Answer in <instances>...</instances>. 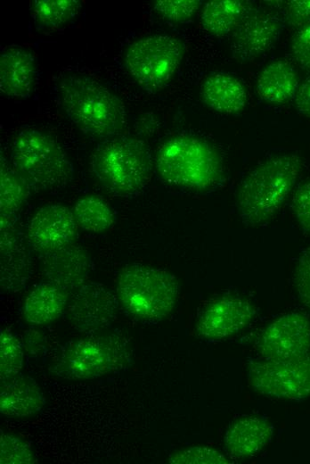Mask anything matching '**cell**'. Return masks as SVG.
I'll list each match as a JSON object with an SVG mask.
<instances>
[{"label": "cell", "instance_id": "obj_1", "mask_svg": "<svg viewBox=\"0 0 310 464\" xmlns=\"http://www.w3.org/2000/svg\"><path fill=\"white\" fill-rule=\"evenodd\" d=\"M66 116L85 134L99 139L118 136L126 124L123 102L107 87L81 73H67L55 85Z\"/></svg>", "mask_w": 310, "mask_h": 464}, {"label": "cell", "instance_id": "obj_2", "mask_svg": "<svg viewBox=\"0 0 310 464\" xmlns=\"http://www.w3.org/2000/svg\"><path fill=\"white\" fill-rule=\"evenodd\" d=\"M302 170L295 153L272 156L253 169L236 193V209L241 221L251 227L267 223L282 207Z\"/></svg>", "mask_w": 310, "mask_h": 464}, {"label": "cell", "instance_id": "obj_3", "mask_svg": "<svg viewBox=\"0 0 310 464\" xmlns=\"http://www.w3.org/2000/svg\"><path fill=\"white\" fill-rule=\"evenodd\" d=\"M155 169L166 183L192 190L212 188L223 176V162L216 149L191 135H176L164 141L156 153Z\"/></svg>", "mask_w": 310, "mask_h": 464}, {"label": "cell", "instance_id": "obj_4", "mask_svg": "<svg viewBox=\"0 0 310 464\" xmlns=\"http://www.w3.org/2000/svg\"><path fill=\"white\" fill-rule=\"evenodd\" d=\"M10 159L31 190L57 193L74 178V166L63 147L38 129H25L14 137Z\"/></svg>", "mask_w": 310, "mask_h": 464}, {"label": "cell", "instance_id": "obj_5", "mask_svg": "<svg viewBox=\"0 0 310 464\" xmlns=\"http://www.w3.org/2000/svg\"><path fill=\"white\" fill-rule=\"evenodd\" d=\"M152 166L148 145L129 136L102 141L91 157V169L99 183L120 197L138 195L149 183Z\"/></svg>", "mask_w": 310, "mask_h": 464}, {"label": "cell", "instance_id": "obj_6", "mask_svg": "<svg viewBox=\"0 0 310 464\" xmlns=\"http://www.w3.org/2000/svg\"><path fill=\"white\" fill-rule=\"evenodd\" d=\"M179 287L167 270L132 263L121 269L116 279L119 305L133 319L154 323L166 319L174 310Z\"/></svg>", "mask_w": 310, "mask_h": 464}, {"label": "cell", "instance_id": "obj_7", "mask_svg": "<svg viewBox=\"0 0 310 464\" xmlns=\"http://www.w3.org/2000/svg\"><path fill=\"white\" fill-rule=\"evenodd\" d=\"M132 362L131 346L118 334H92L66 343L50 370L69 380L98 378L126 369Z\"/></svg>", "mask_w": 310, "mask_h": 464}, {"label": "cell", "instance_id": "obj_8", "mask_svg": "<svg viewBox=\"0 0 310 464\" xmlns=\"http://www.w3.org/2000/svg\"><path fill=\"white\" fill-rule=\"evenodd\" d=\"M184 55V46L167 35H151L131 43L124 62L131 78L145 91L165 87L174 77Z\"/></svg>", "mask_w": 310, "mask_h": 464}, {"label": "cell", "instance_id": "obj_9", "mask_svg": "<svg viewBox=\"0 0 310 464\" xmlns=\"http://www.w3.org/2000/svg\"><path fill=\"white\" fill-rule=\"evenodd\" d=\"M248 379L258 393L272 398L300 401L310 396V352L291 359H258L249 363Z\"/></svg>", "mask_w": 310, "mask_h": 464}, {"label": "cell", "instance_id": "obj_10", "mask_svg": "<svg viewBox=\"0 0 310 464\" xmlns=\"http://www.w3.org/2000/svg\"><path fill=\"white\" fill-rule=\"evenodd\" d=\"M119 302L116 294L99 282H86L69 299L67 315L78 332L92 335L108 328L115 320Z\"/></svg>", "mask_w": 310, "mask_h": 464}, {"label": "cell", "instance_id": "obj_11", "mask_svg": "<svg viewBox=\"0 0 310 464\" xmlns=\"http://www.w3.org/2000/svg\"><path fill=\"white\" fill-rule=\"evenodd\" d=\"M256 345L265 360H288L309 352V317L296 311L279 316L262 331Z\"/></svg>", "mask_w": 310, "mask_h": 464}, {"label": "cell", "instance_id": "obj_12", "mask_svg": "<svg viewBox=\"0 0 310 464\" xmlns=\"http://www.w3.org/2000/svg\"><path fill=\"white\" fill-rule=\"evenodd\" d=\"M78 228L72 210L59 203L46 204L39 208L29 220L28 244L43 255L73 244Z\"/></svg>", "mask_w": 310, "mask_h": 464}, {"label": "cell", "instance_id": "obj_13", "mask_svg": "<svg viewBox=\"0 0 310 464\" xmlns=\"http://www.w3.org/2000/svg\"><path fill=\"white\" fill-rule=\"evenodd\" d=\"M255 308L243 298L221 296L208 304L200 314L196 330L207 340H220L244 329L253 319Z\"/></svg>", "mask_w": 310, "mask_h": 464}, {"label": "cell", "instance_id": "obj_14", "mask_svg": "<svg viewBox=\"0 0 310 464\" xmlns=\"http://www.w3.org/2000/svg\"><path fill=\"white\" fill-rule=\"evenodd\" d=\"M282 24V20L270 10L251 11L232 33L233 57L250 61L267 52L278 40Z\"/></svg>", "mask_w": 310, "mask_h": 464}, {"label": "cell", "instance_id": "obj_15", "mask_svg": "<svg viewBox=\"0 0 310 464\" xmlns=\"http://www.w3.org/2000/svg\"><path fill=\"white\" fill-rule=\"evenodd\" d=\"M0 286L4 292L23 288L33 274V259L22 234L13 224H1Z\"/></svg>", "mask_w": 310, "mask_h": 464}, {"label": "cell", "instance_id": "obj_16", "mask_svg": "<svg viewBox=\"0 0 310 464\" xmlns=\"http://www.w3.org/2000/svg\"><path fill=\"white\" fill-rule=\"evenodd\" d=\"M92 266L87 251L74 243L41 255L42 274L46 281L69 293L86 283Z\"/></svg>", "mask_w": 310, "mask_h": 464}, {"label": "cell", "instance_id": "obj_17", "mask_svg": "<svg viewBox=\"0 0 310 464\" xmlns=\"http://www.w3.org/2000/svg\"><path fill=\"white\" fill-rule=\"evenodd\" d=\"M45 405L37 383L22 373L1 378L0 412L8 418H28L38 413Z\"/></svg>", "mask_w": 310, "mask_h": 464}, {"label": "cell", "instance_id": "obj_18", "mask_svg": "<svg viewBox=\"0 0 310 464\" xmlns=\"http://www.w3.org/2000/svg\"><path fill=\"white\" fill-rule=\"evenodd\" d=\"M37 68L34 55L21 48H9L0 55V91L13 98H27L33 92Z\"/></svg>", "mask_w": 310, "mask_h": 464}, {"label": "cell", "instance_id": "obj_19", "mask_svg": "<svg viewBox=\"0 0 310 464\" xmlns=\"http://www.w3.org/2000/svg\"><path fill=\"white\" fill-rule=\"evenodd\" d=\"M273 434V426L267 419L257 416L243 417L226 431L224 448L232 458H248L266 446Z\"/></svg>", "mask_w": 310, "mask_h": 464}, {"label": "cell", "instance_id": "obj_20", "mask_svg": "<svg viewBox=\"0 0 310 464\" xmlns=\"http://www.w3.org/2000/svg\"><path fill=\"white\" fill-rule=\"evenodd\" d=\"M69 293L49 281L36 285L22 306L24 320L32 326H44L58 319L68 308Z\"/></svg>", "mask_w": 310, "mask_h": 464}, {"label": "cell", "instance_id": "obj_21", "mask_svg": "<svg viewBox=\"0 0 310 464\" xmlns=\"http://www.w3.org/2000/svg\"><path fill=\"white\" fill-rule=\"evenodd\" d=\"M200 96L208 107L223 114L236 113L247 103L243 84L236 77L225 72L209 75L201 84Z\"/></svg>", "mask_w": 310, "mask_h": 464}, {"label": "cell", "instance_id": "obj_22", "mask_svg": "<svg viewBox=\"0 0 310 464\" xmlns=\"http://www.w3.org/2000/svg\"><path fill=\"white\" fill-rule=\"evenodd\" d=\"M299 86L297 70L289 62L278 60L267 64L259 73L257 92L268 103L282 104L295 97Z\"/></svg>", "mask_w": 310, "mask_h": 464}, {"label": "cell", "instance_id": "obj_23", "mask_svg": "<svg viewBox=\"0 0 310 464\" xmlns=\"http://www.w3.org/2000/svg\"><path fill=\"white\" fill-rule=\"evenodd\" d=\"M251 11L248 1L213 0L204 4L200 21L208 33L221 37L234 31Z\"/></svg>", "mask_w": 310, "mask_h": 464}, {"label": "cell", "instance_id": "obj_24", "mask_svg": "<svg viewBox=\"0 0 310 464\" xmlns=\"http://www.w3.org/2000/svg\"><path fill=\"white\" fill-rule=\"evenodd\" d=\"M31 189L3 157L0 164L1 224L15 223L18 212L27 203Z\"/></svg>", "mask_w": 310, "mask_h": 464}, {"label": "cell", "instance_id": "obj_25", "mask_svg": "<svg viewBox=\"0 0 310 464\" xmlns=\"http://www.w3.org/2000/svg\"><path fill=\"white\" fill-rule=\"evenodd\" d=\"M78 228L89 233L108 231L115 223V214L108 203L98 195H85L72 208Z\"/></svg>", "mask_w": 310, "mask_h": 464}, {"label": "cell", "instance_id": "obj_26", "mask_svg": "<svg viewBox=\"0 0 310 464\" xmlns=\"http://www.w3.org/2000/svg\"><path fill=\"white\" fill-rule=\"evenodd\" d=\"M78 0H36L31 2V14L39 29H54L69 22L78 14Z\"/></svg>", "mask_w": 310, "mask_h": 464}, {"label": "cell", "instance_id": "obj_27", "mask_svg": "<svg viewBox=\"0 0 310 464\" xmlns=\"http://www.w3.org/2000/svg\"><path fill=\"white\" fill-rule=\"evenodd\" d=\"M24 363L23 345L10 331L0 333V377L5 378L20 372Z\"/></svg>", "mask_w": 310, "mask_h": 464}, {"label": "cell", "instance_id": "obj_28", "mask_svg": "<svg viewBox=\"0 0 310 464\" xmlns=\"http://www.w3.org/2000/svg\"><path fill=\"white\" fill-rule=\"evenodd\" d=\"M34 462L35 456L33 451L26 441L16 435L1 431V464H31Z\"/></svg>", "mask_w": 310, "mask_h": 464}, {"label": "cell", "instance_id": "obj_29", "mask_svg": "<svg viewBox=\"0 0 310 464\" xmlns=\"http://www.w3.org/2000/svg\"><path fill=\"white\" fill-rule=\"evenodd\" d=\"M198 0H159L153 4L154 11L164 20L173 23L188 21L199 10Z\"/></svg>", "mask_w": 310, "mask_h": 464}, {"label": "cell", "instance_id": "obj_30", "mask_svg": "<svg viewBox=\"0 0 310 464\" xmlns=\"http://www.w3.org/2000/svg\"><path fill=\"white\" fill-rule=\"evenodd\" d=\"M173 464H225L229 460L212 448L207 446H192L173 453L169 459Z\"/></svg>", "mask_w": 310, "mask_h": 464}, {"label": "cell", "instance_id": "obj_31", "mask_svg": "<svg viewBox=\"0 0 310 464\" xmlns=\"http://www.w3.org/2000/svg\"><path fill=\"white\" fill-rule=\"evenodd\" d=\"M293 286L299 302L310 311V245L298 258L293 273Z\"/></svg>", "mask_w": 310, "mask_h": 464}, {"label": "cell", "instance_id": "obj_32", "mask_svg": "<svg viewBox=\"0 0 310 464\" xmlns=\"http://www.w3.org/2000/svg\"><path fill=\"white\" fill-rule=\"evenodd\" d=\"M291 210L301 230L310 233V178L300 183L295 189Z\"/></svg>", "mask_w": 310, "mask_h": 464}, {"label": "cell", "instance_id": "obj_33", "mask_svg": "<svg viewBox=\"0 0 310 464\" xmlns=\"http://www.w3.org/2000/svg\"><path fill=\"white\" fill-rule=\"evenodd\" d=\"M290 49L293 61L303 70L310 71V23L296 30Z\"/></svg>", "mask_w": 310, "mask_h": 464}, {"label": "cell", "instance_id": "obj_34", "mask_svg": "<svg viewBox=\"0 0 310 464\" xmlns=\"http://www.w3.org/2000/svg\"><path fill=\"white\" fill-rule=\"evenodd\" d=\"M283 22L291 29L310 23V0L289 1L283 7Z\"/></svg>", "mask_w": 310, "mask_h": 464}, {"label": "cell", "instance_id": "obj_35", "mask_svg": "<svg viewBox=\"0 0 310 464\" xmlns=\"http://www.w3.org/2000/svg\"><path fill=\"white\" fill-rule=\"evenodd\" d=\"M294 101L298 112L310 118V77L299 86Z\"/></svg>", "mask_w": 310, "mask_h": 464}, {"label": "cell", "instance_id": "obj_36", "mask_svg": "<svg viewBox=\"0 0 310 464\" xmlns=\"http://www.w3.org/2000/svg\"><path fill=\"white\" fill-rule=\"evenodd\" d=\"M23 347L27 353L35 357L42 354L45 348V339L37 331H29L24 335Z\"/></svg>", "mask_w": 310, "mask_h": 464}]
</instances>
